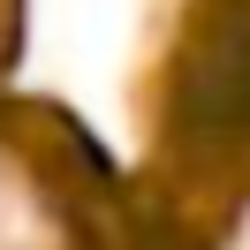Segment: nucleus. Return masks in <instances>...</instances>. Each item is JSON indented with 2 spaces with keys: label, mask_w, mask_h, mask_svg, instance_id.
Instances as JSON below:
<instances>
[{
  "label": "nucleus",
  "mask_w": 250,
  "mask_h": 250,
  "mask_svg": "<svg viewBox=\"0 0 250 250\" xmlns=\"http://www.w3.org/2000/svg\"><path fill=\"white\" fill-rule=\"evenodd\" d=\"M167 137L189 167H250V0H205L167 76Z\"/></svg>",
  "instance_id": "obj_1"
}]
</instances>
